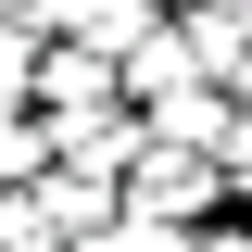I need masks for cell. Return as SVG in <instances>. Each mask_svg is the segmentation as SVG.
<instances>
[{
	"mask_svg": "<svg viewBox=\"0 0 252 252\" xmlns=\"http://www.w3.org/2000/svg\"><path fill=\"white\" fill-rule=\"evenodd\" d=\"M126 177H139V215H164V202H202V164H164V152H152V164H126Z\"/></svg>",
	"mask_w": 252,
	"mask_h": 252,
	"instance_id": "6da1fadb",
	"label": "cell"
},
{
	"mask_svg": "<svg viewBox=\"0 0 252 252\" xmlns=\"http://www.w3.org/2000/svg\"><path fill=\"white\" fill-rule=\"evenodd\" d=\"M51 13H76V26H101V38H126V26H139V0H51Z\"/></svg>",
	"mask_w": 252,
	"mask_h": 252,
	"instance_id": "7a4b0ae2",
	"label": "cell"
},
{
	"mask_svg": "<svg viewBox=\"0 0 252 252\" xmlns=\"http://www.w3.org/2000/svg\"><path fill=\"white\" fill-rule=\"evenodd\" d=\"M101 252H189V240H177V227H152V215H139V227H101Z\"/></svg>",
	"mask_w": 252,
	"mask_h": 252,
	"instance_id": "3957f363",
	"label": "cell"
},
{
	"mask_svg": "<svg viewBox=\"0 0 252 252\" xmlns=\"http://www.w3.org/2000/svg\"><path fill=\"white\" fill-rule=\"evenodd\" d=\"M13 89H38V63H26V26H0V101Z\"/></svg>",
	"mask_w": 252,
	"mask_h": 252,
	"instance_id": "277c9868",
	"label": "cell"
},
{
	"mask_svg": "<svg viewBox=\"0 0 252 252\" xmlns=\"http://www.w3.org/2000/svg\"><path fill=\"white\" fill-rule=\"evenodd\" d=\"M189 252H252V240H240V227H227V240H189Z\"/></svg>",
	"mask_w": 252,
	"mask_h": 252,
	"instance_id": "5b68a950",
	"label": "cell"
}]
</instances>
